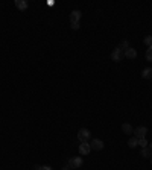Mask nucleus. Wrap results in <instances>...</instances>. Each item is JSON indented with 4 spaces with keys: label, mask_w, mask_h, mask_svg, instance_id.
<instances>
[{
    "label": "nucleus",
    "mask_w": 152,
    "mask_h": 170,
    "mask_svg": "<svg viewBox=\"0 0 152 170\" xmlns=\"http://www.w3.org/2000/svg\"><path fill=\"white\" fill-rule=\"evenodd\" d=\"M15 6L20 11H25V9H28V2H25V0H15Z\"/></svg>",
    "instance_id": "nucleus-9"
},
{
    "label": "nucleus",
    "mask_w": 152,
    "mask_h": 170,
    "mask_svg": "<svg viewBox=\"0 0 152 170\" xmlns=\"http://www.w3.org/2000/svg\"><path fill=\"white\" fill-rule=\"evenodd\" d=\"M70 24H72V29H75V31L79 29V23H70Z\"/></svg>",
    "instance_id": "nucleus-19"
},
{
    "label": "nucleus",
    "mask_w": 152,
    "mask_h": 170,
    "mask_svg": "<svg viewBox=\"0 0 152 170\" xmlns=\"http://www.w3.org/2000/svg\"><path fill=\"white\" fill-rule=\"evenodd\" d=\"M139 146H142V147H148V140H146V138H140V140H139Z\"/></svg>",
    "instance_id": "nucleus-15"
},
{
    "label": "nucleus",
    "mask_w": 152,
    "mask_h": 170,
    "mask_svg": "<svg viewBox=\"0 0 152 170\" xmlns=\"http://www.w3.org/2000/svg\"><path fill=\"white\" fill-rule=\"evenodd\" d=\"M128 146H129L131 149H135V147L139 146V140H137L135 137H132V138H129V141H128Z\"/></svg>",
    "instance_id": "nucleus-11"
},
{
    "label": "nucleus",
    "mask_w": 152,
    "mask_h": 170,
    "mask_svg": "<svg viewBox=\"0 0 152 170\" xmlns=\"http://www.w3.org/2000/svg\"><path fill=\"white\" fill-rule=\"evenodd\" d=\"M146 59L152 61V47H148V50H146Z\"/></svg>",
    "instance_id": "nucleus-17"
},
{
    "label": "nucleus",
    "mask_w": 152,
    "mask_h": 170,
    "mask_svg": "<svg viewBox=\"0 0 152 170\" xmlns=\"http://www.w3.org/2000/svg\"><path fill=\"white\" fill-rule=\"evenodd\" d=\"M145 44H146L148 47H152V37H151V35L145 37Z\"/></svg>",
    "instance_id": "nucleus-16"
},
{
    "label": "nucleus",
    "mask_w": 152,
    "mask_h": 170,
    "mask_svg": "<svg viewBox=\"0 0 152 170\" xmlns=\"http://www.w3.org/2000/svg\"><path fill=\"white\" fill-rule=\"evenodd\" d=\"M122 131H123L125 134H132V132H134V129H132V126H131L129 123H123V125H122Z\"/></svg>",
    "instance_id": "nucleus-10"
},
{
    "label": "nucleus",
    "mask_w": 152,
    "mask_h": 170,
    "mask_svg": "<svg viewBox=\"0 0 152 170\" xmlns=\"http://www.w3.org/2000/svg\"><path fill=\"white\" fill-rule=\"evenodd\" d=\"M90 137H91V134H90L88 129H79V132H78V140H79L81 143H88Z\"/></svg>",
    "instance_id": "nucleus-1"
},
{
    "label": "nucleus",
    "mask_w": 152,
    "mask_h": 170,
    "mask_svg": "<svg viewBox=\"0 0 152 170\" xmlns=\"http://www.w3.org/2000/svg\"><path fill=\"white\" fill-rule=\"evenodd\" d=\"M111 58H113V61H116V62H119V61H122L123 58H125V53L117 47V49H114L113 53H111Z\"/></svg>",
    "instance_id": "nucleus-4"
},
{
    "label": "nucleus",
    "mask_w": 152,
    "mask_h": 170,
    "mask_svg": "<svg viewBox=\"0 0 152 170\" xmlns=\"http://www.w3.org/2000/svg\"><path fill=\"white\" fill-rule=\"evenodd\" d=\"M135 56H137V50H135V49L129 47V49L125 50V58H128V59H134Z\"/></svg>",
    "instance_id": "nucleus-8"
},
{
    "label": "nucleus",
    "mask_w": 152,
    "mask_h": 170,
    "mask_svg": "<svg viewBox=\"0 0 152 170\" xmlns=\"http://www.w3.org/2000/svg\"><path fill=\"white\" fill-rule=\"evenodd\" d=\"M119 49H120V50H122V52L125 53V50H126V49H129V42L126 41V40H123V41L120 42V46H119Z\"/></svg>",
    "instance_id": "nucleus-14"
},
{
    "label": "nucleus",
    "mask_w": 152,
    "mask_h": 170,
    "mask_svg": "<svg viewBox=\"0 0 152 170\" xmlns=\"http://www.w3.org/2000/svg\"><path fill=\"white\" fill-rule=\"evenodd\" d=\"M142 155H143L145 158H151V157H152V150H151V149H148V147H143V149H142Z\"/></svg>",
    "instance_id": "nucleus-13"
},
{
    "label": "nucleus",
    "mask_w": 152,
    "mask_h": 170,
    "mask_svg": "<svg viewBox=\"0 0 152 170\" xmlns=\"http://www.w3.org/2000/svg\"><path fill=\"white\" fill-rule=\"evenodd\" d=\"M151 163H152V157H151Z\"/></svg>",
    "instance_id": "nucleus-22"
},
{
    "label": "nucleus",
    "mask_w": 152,
    "mask_h": 170,
    "mask_svg": "<svg viewBox=\"0 0 152 170\" xmlns=\"http://www.w3.org/2000/svg\"><path fill=\"white\" fill-rule=\"evenodd\" d=\"M82 158H79V157H75V158H70L69 160V163H67V166L70 167V169H78V167H81L82 166Z\"/></svg>",
    "instance_id": "nucleus-2"
},
{
    "label": "nucleus",
    "mask_w": 152,
    "mask_h": 170,
    "mask_svg": "<svg viewBox=\"0 0 152 170\" xmlns=\"http://www.w3.org/2000/svg\"><path fill=\"white\" fill-rule=\"evenodd\" d=\"M81 17H82V12L81 11H72V14H70V23H79V20H81Z\"/></svg>",
    "instance_id": "nucleus-7"
},
{
    "label": "nucleus",
    "mask_w": 152,
    "mask_h": 170,
    "mask_svg": "<svg viewBox=\"0 0 152 170\" xmlns=\"http://www.w3.org/2000/svg\"><path fill=\"white\" fill-rule=\"evenodd\" d=\"M63 170H72V169H70L69 166H66V167H63Z\"/></svg>",
    "instance_id": "nucleus-20"
},
{
    "label": "nucleus",
    "mask_w": 152,
    "mask_h": 170,
    "mask_svg": "<svg viewBox=\"0 0 152 170\" xmlns=\"http://www.w3.org/2000/svg\"><path fill=\"white\" fill-rule=\"evenodd\" d=\"M91 152V146L88 144V143H81V146H79V153L81 155H88Z\"/></svg>",
    "instance_id": "nucleus-6"
},
{
    "label": "nucleus",
    "mask_w": 152,
    "mask_h": 170,
    "mask_svg": "<svg viewBox=\"0 0 152 170\" xmlns=\"http://www.w3.org/2000/svg\"><path fill=\"white\" fill-rule=\"evenodd\" d=\"M90 146H91V150H102V149H104V141L99 140V138H94V140L90 143Z\"/></svg>",
    "instance_id": "nucleus-5"
},
{
    "label": "nucleus",
    "mask_w": 152,
    "mask_h": 170,
    "mask_svg": "<svg viewBox=\"0 0 152 170\" xmlns=\"http://www.w3.org/2000/svg\"><path fill=\"white\" fill-rule=\"evenodd\" d=\"M149 149H151V150H152V144H149Z\"/></svg>",
    "instance_id": "nucleus-21"
},
{
    "label": "nucleus",
    "mask_w": 152,
    "mask_h": 170,
    "mask_svg": "<svg viewBox=\"0 0 152 170\" xmlns=\"http://www.w3.org/2000/svg\"><path fill=\"white\" fill-rule=\"evenodd\" d=\"M37 170H52V167H49V166H40V167H35Z\"/></svg>",
    "instance_id": "nucleus-18"
},
{
    "label": "nucleus",
    "mask_w": 152,
    "mask_h": 170,
    "mask_svg": "<svg viewBox=\"0 0 152 170\" xmlns=\"http://www.w3.org/2000/svg\"><path fill=\"white\" fill-rule=\"evenodd\" d=\"M134 134H135V138L140 140V138H145L146 134H148V128L146 126H139L134 129Z\"/></svg>",
    "instance_id": "nucleus-3"
},
{
    "label": "nucleus",
    "mask_w": 152,
    "mask_h": 170,
    "mask_svg": "<svg viewBox=\"0 0 152 170\" xmlns=\"http://www.w3.org/2000/svg\"><path fill=\"white\" fill-rule=\"evenodd\" d=\"M142 78H143V79H151L152 78V68H145L143 73H142Z\"/></svg>",
    "instance_id": "nucleus-12"
}]
</instances>
